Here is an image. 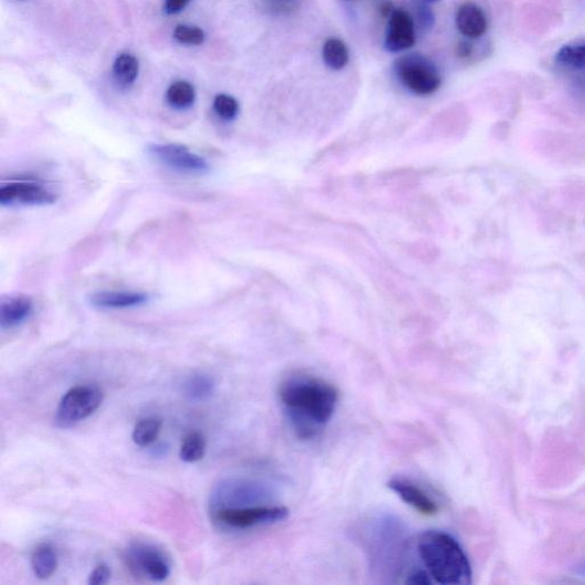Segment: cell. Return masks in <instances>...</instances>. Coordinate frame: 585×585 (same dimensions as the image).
Instances as JSON below:
<instances>
[{
	"mask_svg": "<svg viewBox=\"0 0 585 585\" xmlns=\"http://www.w3.org/2000/svg\"><path fill=\"white\" fill-rule=\"evenodd\" d=\"M395 74L409 91L430 96L442 87V76L435 63L421 54H407L395 61Z\"/></svg>",
	"mask_w": 585,
	"mask_h": 585,
	"instance_id": "cell-6",
	"label": "cell"
},
{
	"mask_svg": "<svg viewBox=\"0 0 585 585\" xmlns=\"http://www.w3.org/2000/svg\"><path fill=\"white\" fill-rule=\"evenodd\" d=\"M103 402V393L97 385H78L67 390L58 403L54 422L57 427L78 425L87 420Z\"/></svg>",
	"mask_w": 585,
	"mask_h": 585,
	"instance_id": "cell-4",
	"label": "cell"
},
{
	"mask_svg": "<svg viewBox=\"0 0 585 585\" xmlns=\"http://www.w3.org/2000/svg\"><path fill=\"white\" fill-rule=\"evenodd\" d=\"M426 2L432 3V2H438V0H426Z\"/></svg>",
	"mask_w": 585,
	"mask_h": 585,
	"instance_id": "cell-30",
	"label": "cell"
},
{
	"mask_svg": "<svg viewBox=\"0 0 585 585\" xmlns=\"http://www.w3.org/2000/svg\"><path fill=\"white\" fill-rule=\"evenodd\" d=\"M216 115L224 120L235 119L238 111H240V105L235 98L227 96V94H219L214 98L213 103Z\"/></svg>",
	"mask_w": 585,
	"mask_h": 585,
	"instance_id": "cell-24",
	"label": "cell"
},
{
	"mask_svg": "<svg viewBox=\"0 0 585 585\" xmlns=\"http://www.w3.org/2000/svg\"><path fill=\"white\" fill-rule=\"evenodd\" d=\"M388 488L421 515L435 516L438 514V503L434 501V498L425 489L413 481L395 477L389 481Z\"/></svg>",
	"mask_w": 585,
	"mask_h": 585,
	"instance_id": "cell-12",
	"label": "cell"
},
{
	"mask_svg": "<svg viewBox=\"0 0 585 585\" xmlns=\"http://www.w3.org/2000/svg\"><path fill=\"white\" fill-rule=\"evenodd\" d=\"M423 15H420V20L423 22V25L430 26L432 21H434V16H432L431 12L427 11V8H422Z\"/></svg>",
	"mask_w": 585,
	"mask_h": 585,
	"instance_id": "cell-29",
	"label": "cell"
},
{
	"mask_svg": "<svg viewBox=\"0 0 585 585\" xmlns=\"http://www.w3.org/2000/svg\"><path fill=\"white\" fill-rule=\"evenodd\" d=\"M163 422L157 417H147L139 421L134 426L132 439L139 447H148L154 444L161 432Z\"/></svg>",
	"mask_w": 585,
	"mask_h": 585,
	"instance_id": "cell-19",
	"label": "cell"
},
{
	"mask_svg": "<svg viewBox=\"0 0 585 585\" xmlns=\"http://www.w3.org/2000/svg\"><path fill=\"white\" fill-rule=\"evenodd\" d=\"M114 76L116 82L121 87L129 88L139 76V61L129 53L120 54L114 63Z\"/></svg>",
	"mask_w": 585,
	"mask_h": 585,
	"instance_id": "cell-18",
	"label": "cell"
},
{
	"mask_svg": "<svg viewBox=\"0 0 585 585\" xmlns=\"http://www.w3.org/2000/svg\"><path fill=\"white\" fill-rule=\"evenodd\" d=\"M190 0H165V12L168 15H177L183 10Z\"/></svg>",
	"mask_w": 585,
	"mask_h": 585,
	"instance_id": "cell-27",
	"label": "cell"
},
{
	"mask_svg": "<svg viewBox=\"0 0 585 585\" xmlns=\"http://www.w3.org/2000/svg\"><path fill=\"white\" fill-rule=\"evenodd\" d=\"M57 553L49 544H40L31 556V569L40 580H47L57 570Z\"/></svg>",
	"mask_w": 585,
	"mask_h": 585,
	"instance_id": "cell-16",
	"label": "cell"
},
{
	"mask_svg": "<svg viewBox=\"0 0 585 585\" xmlns=\"http://www.w3.org/2000/svg\"><path fill=\"white\" fill-rule=\"evenodd\" d=\"M111 578V570L109 566L106 564H100L94 569L91 575L88 578V584L91 585H103L109 582Z\"/></svg>",
	"mask_w": 585,
	"mask_h": 585,
	"instance_id": "cell-26",
	"label": "cell"
},
{
	"mask_svg": "<svg viewBox=\"0 0 585 585\" xmlns=\"http://www.w3.org/2000/svg\"><path fill=\"white\" fill-rule=\"evenodd\" d=\"M34 312L33 300L26 295H12L0 304V326L12 330L28 321Z\"/></svg>",
	"mask_w": 585,
	"mask_h": 585,
	"instance_id": "cell-13",
	"label": "cell"
},
{
	"mask_svg": "<svg viewBox=\"0 0 585 585\" xmlns=\"http://www.w3.org/2000/svg\"><path fill=\"white\" fill-rule=\"evenodd\" d=\"M323 58L332 70H342L349 62L348 47L340 39H327L323 47Z\"/></svg>",
	"mask_w": 585,
	"mask_h": 585,
	"instance_id": "cell-20",
	"label": "cell"
},
{
	"mask_svg": "<svg viewBox=\"0 0 585 585\" xmlns=\"http://www.w3.org/2000/svg\"><path fill=\"white\" fill-rule=\"evenodd\" d=\"M216 382L213 376L198 373L184 382V395L191 402L200 403L210 399L214 395Z\"/></svg>",
	"mask_w": 585,
	"mask_h": 585,
	"instance_id": "cell-17",
	"label": "cell"
},
{
	"mask_svg": "<svg viewBox=\"0 0 585 585\" xmlns=\"http://www.w3.org/2000/svg\"><path fill=\"white\" fill-rule=\"evenodd\" d=\"M417 553L426 573L442 585H469V559L456 539L442 530H427L417 539Z\"/></svg>",
	"mask_w": 585,
	"mask_h": 585,
	"instance_id": "cell-2",
	"label": "cell"
},
{
	"mask_svg": "<svg viewBox=\"0 0 585 585\" xmlns=\"http://www.w3.org/2000/svg\"><path fill=\"white\" fill-rule=\"evenodd\" d=\"M556 61L560 66L571 67V69H583L585 67V42L565 45L556 54Z\"/></svg>",
	"mask_w": 585,
	"mask_h": 585,
	"instance_id": "cell-23",
	"label": "cell"
},
{
	"mask_svg": "<svg viewBox=\"0 0 585 585\" xmlns=\"http://www.w3.org/2000/svg\"><path fill=\"white\" fill-rule=\"evenodd\" d=\"M279 402L298 438L317 436L332 420L339 404V390L321 376L291 373L281 382Z\"/></svg>",
	"mask_w": 585,
	"mask_h": 585,
	"instance_id": "cell-1",
	"label": "cell"
},
{
	"mask_svg": "<svg viewBox=\"0 0 585 585\" xmlns=\"http://www.w3.org/2000/svg\"><path fill=\"white\" fill-rule=\"evenodd\" d=\"M174 38L180 44L201 45L205 42V33L198 26L180 25L174 30Z\"/></svg>",
	"mask_w": 585,
	"mask_h": 585,
	"instance_id": "cell-25",
	"label": "cell"
},
{
	"mask_svg": "<svg viewBox=\"0 0 585 585\" xmlns=\"http://www.w3.org/2000/svg\"><path fill=\"white\" fill-rule=\"evenodd\" d=\"M472 53V46L469 43L461 42L457 45V54L460 57L470 56Z\"/></svg>",
	"mask_w": 585,
	"mask_h": 585,
	"instance_id": "cell-28",
	"label": "cell"
},
{
	"mask_svg": "<svg viewBox=\"0 0 585 585\" xmlns=\"http://www.w3.org/2000/svg\"><path fill=\"white\" fill-rule=\"evenodd\" d=\"M149 300L146 292L128 291H102L89 298L94 307L101 309H128L139 307Z\"/></svg>",
	"mask_w": 585,
	"mask_h": 585,
	"instance_id": "cell-14",
	"label": "cell"
},
{
	"mask_svg": "<svg viewBox=\"0 0 585 585\" xmlns=\"http://www.w3.org/2000/svg\"><path fill=\"white\" fill-rule=\"evenodd\" d=\"M124 560L130 573L154 582H164L172 571L169 558L151 543L138 541L129 544L125 550Z\"/></svg>",
	"mask_w": 585,
	"mask_h": 585,
	"instance_id": "cell-7",
	"label": "cell"
},
{
	"mask_svg": "<svg viewBox=\"0 0 585 585\" xmlns=\"http://www.w3.org/2000/svg\"><path fill=\"white\" fill-rule=\"evenodd\" d=\"M152 159L177 172L204 174L210 172V165L201 156L195 154L182 144H151L148 147Z\"/></svg>",
	"mask_w": 585,
	"mask_h": 585,
	"instance_id": "cell-9",
	"label": "cell"
},
{
	"mask_svg": "<svg viewBox=\"0 0 585 585\" xmlns=\"http://www.w3.org/2000/svg\"><path fill=\"white\" fill-rule=\"evenodd\" d=\"M272 490L258 481L228 479L220 483L211 493V510L228 508H245L269 504Z\"/></svg>",
	"mask_w": 585,
	"mask_h": 585,
	"instance_id": "cell-5",
	"label": "cell"
},
{
	"mask_svg": "<svg viewBox=\"0 0 585 585\" xmlns=\"http://www.w3.org/2000/svg\"><path fill=\"white\" fill-rule=\"evenodd\" d=\"M218 523L235 529H247L256 526L278 523L286 519L290 511L285 507L262 504V506L220 508L213 511Z\"/></svg>",
	"mask_w": 585,
	"mask_h": 585,
	"instance_id": "cell-8",
	"label": "cell"
},
{
	"mask_svg": "<svg viewBox=\"0 0 585 585\" xmlns=\"http://www.w3.org/2000/svg\"><path fill=\"white\" fill-rule=\"evenodd\" d=\"M206 439L201 432L193 431L183 439L180 457L187 463H196L205 457Z\"/></svg>",
	"mask_w": 585,
	"mask_h": 585,
	"instance_id": "cell-22",
	"label": "cell"
},
{
	"mask_svg": "<svg viewBox=\"0 0 585 585\" xmlns=\"http://www.w3.org/2000/svg\"><path fill=\"white\" fill-rule=\"evenodd\" d=\"M368 552L373 567L385 575L399 574L405 551L404 532L397 520L376 519L368 529Z\"/></svg>",
	"mask_w": 585,
	"mask_h": 585,
	"instance_id": "cell-3",
	"label": "cell"
},
{
	"mask_svg": "<svg viewBox=\"0 0 585 585\" xmlns=\"http://www.w3.org/2000/svg\"><path fill=\"white\" fill-rule=\"evenodd\" d=\"M416 42V25L412 16L405 10H395L389 16L385 47L389 52L406 51Z\"/></svg>",
	"mask_w": 585,
	"mask_h": 585,
	"instance_id": "cell-11",
	"label": "cell"
},
{
	"mask_svg": "<svg viewBox=\"0 0 585 585\" xmlns=\"http://www.w3.org/2000/svg\"><path fill=\"white\" fill-rule=\"evenodd\" d=\"M166 98L175 109H188L195 103V87L190 83L180 80V82L170 85L168 93H166Z\"/></svg>",
	"mask_w": 585,
	"mask_h": 585,
	"instance_id": "cell-21",
	"label": "cell"
},
{
	"mask_svg": "<svg viewBox=\"0 0 585 585\" xmlns=\"http://www.w3.org/2000/svg\"><path fill=\"white\" fill-rule=\"evenodd\" d=\"M457 26L463 36L475 39L486 33L488 25L483 10L475 3L467 2L458 8Z\"/></svg>",
	"mask_w": 585,
	"mask_h": 585,
	"instance_id": "cell-15",
	"label": "cell"
},
{
	"mask_svg": "<svg viewBox=\"0 0 585 585\" xmlns=\"http://www.w3.org/2000/svg\"><path fill=\"white\" fill-rule=\"evenodd\" d=\"M56 201V193L36 181L8 182L0 188V204L3 206L51 205Z\"/></svg>",
	"mask_w": 585,
	"mask_h": 585,
	"instance_id": "cell-10",
	"label": "cell"
}]
</instances>
